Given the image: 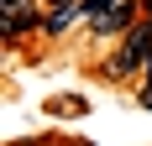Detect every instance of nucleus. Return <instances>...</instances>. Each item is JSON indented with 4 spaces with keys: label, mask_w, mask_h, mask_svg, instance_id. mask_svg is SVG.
Wrapping results in <instances>:
<instances>
[{
    "label": "nucleus",
    "mask_w": 152,
    "mask_h": 146,
    "mask_svg": "<svg viewBox=\"0 0 152 146\" xmlns=\"http://www.w3.org/2000/svg\"><path fill=\"white\" fill-rule=\"evenodd\" d=\"M137 21H142V0H115L110 11L94 16L89 26H94V37H115V31H131Z\"/></svg>",
    "instance_id": "obj_1"
},
{
    "label": "nucleus",
    "mask_w": 152,
    "mask_h": 146,
    "mask_svg": "<svg viewBox=\"0 0 152 146\" xmlns=\"http://www.w3.org/2000/svg\"><path fill=\"white\" fill-rule=\"evenodd\" d=\"M16 5H26V0H0V11H16Z\"/></svg>",
    "instance_id": "obj_2"
},
{
    "label": "nucleus",
    "mask_w": 152,
    "mask_h": 146,
    "mask_svg": "<svg viewBox=\"0 0 152 146\" xmlns=\"http://www.w3.org/2000/svg\"><path fill=\"white\" fill-rule=\"evenodd\" d=\"M42 5H63V0H42Z\"/></svg>",
    "instance_id": "obj_3"
}]
</instances>
